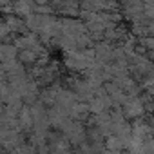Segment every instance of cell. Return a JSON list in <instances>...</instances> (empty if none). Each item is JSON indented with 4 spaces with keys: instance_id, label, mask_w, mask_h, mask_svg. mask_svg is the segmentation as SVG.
Wrapping results in <instances>:
<instances>
[{
    "instance_id": "cell-1",
    "label": "cell",
    "mask_w": 154,
    "mask_h": 154,
    "mask_svg": "<svg viewBox=\"0 0 154 154\" xmlns=\"http://www.w3.org/2000/svg\"><path fill=\"white\" fill-rule=\"evenodd\" d=\"M33 8H35V0H17L15 2V11L24 17H31Z\"/></svg>"
}]
</instances>
